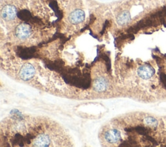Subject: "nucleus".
<instances>
[{
    "label": "nucleus",
    "instance_id": "f257e3e1",
    "mask_svg": "<svg viewBox=\"0 0 166 147\" xmlns=\"http://www.w3.org/2000/svg\"><path fill=\"white\" fill-rule=\"evenodd\" d=\"M104 144L107 146H116L121 143V134L120 130L114 127L104 128L102 134Z\"/></svg>",
    "mask_w": 166,
    "mask_h": 147
},
{
    "label": "nucleus",
    "instance_id": "f03ea898",
    "mask_svg": "<svg viewBox=\"0 0 166 147\" xmlns=\"http://www.w3.org/2000/svg\"><path fill=\"white\" fill-rule=\"evenodd\" d=\"M33 34V29L30 25L26 23H23L20 24L15 28L14 35L18 40L26 41Z\"/></svg>",
    "mask_w": 166,
    "mask_h": 147
},
{
    "label": "nucleus",
    "instance_id": "7ed1b4c3",
    "mask_svg": "<svg viewBox=\"0 0 166 147\" xmlns=\"http://www.w3.org/2000/svg\"><path fill=\"white\" fill-rule=\"evenodd\" d=\"M18 15L17 8L13 5H6L1 11L2 18L5 22H12L17 18Z\"/></svg>",
    "mask_w": 166,
    "mask_h": 147
},
{
    "label": "nucleus",
    "instance_id": "20e7f679",
    "mask_svg": "<svg viewBox=\"0 0 166 147\" xmlns=\"http://www.w3.org/2000/svg\"><path fill=\"white\" fill-rule=\"evenodd\" d=\"M35 75V69L30 63H26L20 68L19 76L23 81H29L33 78Z\"/></svg>",
    "mask_w": 166,
    "mask_h": 147
},
{
    "label": "nucleus",
    "instance_id": "39448f33",
    "mask_svg": "<svg viewBox=\"0 0 166 147\" xmlns=\"http://www.w3.org/2000/svg\"><path fill=\"white\" fill-rule=\"evenodd\" d=\"M137 75L141 79L143 80H148L151 79L155 75V71L154 68L149 64H144L137 69Z\"/></svg>",
    "mask_w": 166,
    "mask_h": 147
},
{
    "label": "nucleus",
    "instance_id": "423d86ee",
    "mask_svg": "<svg viewBox=\"0 0 166 147\" xmlns=\"http://www.w3.org/2000/svg\"><path fill=\"white\" fill-rule=\"evenodd\" d=\"M108 81L103 76H98L94 80L93 88L96 92L102 93L105 92L108 88Z\"/></svg>",
    "mask_w": 166,
    "mask_h": 147
},
{
    "label": "nucleus",
    "instance_id": "0eeeda50",
    "mask_svg": "<svg viewBox=\"0 0 166 147\" xmlns=\"http://www.w3.org/2000/svg\"><path fill=\"white\" fill-rule=\"evenodd\" d=\"M85 18V14L84 11L80 9H76L69 15L68 20L71 24L77 25L82 23Z\"/></svg>",
    "mask_w": 166,
    "mask_h": 147
},
{
    "label": "nucleus",
    "instance_id": "6e6552de",
    "mask_svg": "<svg viewBox=\"0 0 166 147\" xmlns=\"http://www.w3.org/2000/svg\"><path fill=\"white\" fill-rule=\"evenodd\" d=\"M131 14L127 10H125L121 12V13L117 16L116 21L117 24L120 26H123L127 25L128 22L131 21Z\"/></svg>",
    "mask_w": 166,
    "mask_h": 147
},
{
    "label": "nucleus",
    "instance_id": "1a4fd4ad",
    "mask_svg": "<svg viewBox=\"0 0 166 147\" xmlns=\"http://www.w3.org/2000/svg\"><path fill=\"white\" fill-rule=\"evenodd\" d=\"M145 124L149 126H151L153 128H156L158 125V122L152 117H145L143 120Z\"/></svg>",
    "mask_w": 166,
    "mask_h": 147
}]
</instances>
